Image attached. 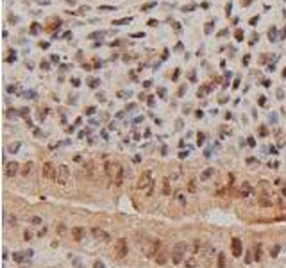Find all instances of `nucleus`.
I'll return each mask as SVG.
<instances>
[{
    "instance_id": "nucleus-1",
    "label": "nucleus",
    "mask_w": 286,
    "mask_h": 268,
    "mask_svg": "<svg viewBox=\"0 0 286 268\" xmlns=\"http://www.w3.org/2000/svg\"><path fill=\"white\" fill-rule=\"evenodd\" d=\"M104 170H106L107 179H109V181H111L115 186H122V182H123V175H125V170H123V166H122L120 163L107 161Z\"/></svg>"
},
{
    "instance_id": "nucleus-2",
    "label": "nucleus",
    "mask_w": 286,
    "mask_h": 268,
    "mask_svg": "<svg viewBox=\"0 0 286 268\" xmlns=\"http://www.w3.org/2000/svg\"><path fill=\"white\" fill-rule=\"evenodd\" d=\"M138 190L140 191H143V195H147V197H150V193H152V190H154V173L150 172V170H147V172H143L141 175H140V179H138Z\"/></svg>"
},
{
    "instance_id": "nucleus-3",
    "label": "nucleus",
    "mask_w": 286,
    "mask_h": 268,
    "mask_svg": "<svg viewBox=\"0 0 286 268\" xmlns=\"http://www.w3.org/2000/svg\"><path fill=\"white\" fill-rule=\"evenodd\" d=\"M186 252H188V245H186V241H179V243L173 247V250H172V263H175V264L183 263L184 257H186Z\"/></svg>"
},
{
    "instance_id": "nucleus-4",
    "label": "nucleus",
    "mask_w": 286,
    "mask_h": 268,
    "mask_svg": "<svg viewBox=\"0 0 286 268\" xmlns=\"http://www.w3.org/2000/svg\"><path fill=\"white\" fill-rule=\"evenodd\" d=\"M127 254H129V245H127V239H125V238L116 239V243H115V249H113V256H115L116 259H123Z\"/></svg>"
},
{
    "instance_id": "nucleus-5",
    "label": "nucleus",
    "mask_w": 286,
    "mask_h": 268,
    "mask_svg": "<svg viewBox=\"0 0 286 268\" xmlns=\"http://www.w3.org/2000/svg\"><path fill=\"white\" fill-rule=\"evenodd\" d=\"M159 245L161 241L159 239H152V241H145L141 245V252L145 257H156L154 254H158V249H159Z\"/></svg>"
},
{
    "instance_id": "nucleus-6",
    "label": "nucleus",
    "mask_w": 286,
    "mask_h": 268,
    "mask_svg": "<svg viewBox=\"0 0 286 268\" xmlns=\"http://www.w3.org/2000/svg\"><path fill=\"white\" fill-rule=\"evenodd\" d=\"M68 181H70V168H68L66 165H61V166L57 168V177H56V182H57L59 186H66V184H68Z\"/></svg>"
},
{
    "instance_id": "nucleus-7",
    "label": "nucleus",
    "mask_w": 286,
    "mask_h": 268,
    "mask_svg": "<svg viewBox=\"0 0 286 268\" xmlns=\"http://www.w3.org/2000/svg\"><path fill=\"white\" fill-rule=\"evenodd\" d=\"M257 204L263 206V207H272V206H279L281 200L275 198V197H270V195H267V193H263V195L257 197Z\"/></svg>"
},
{
    "instance_id": "nucleus-8",
    "label": "nucleus",
    "mask_w": 286,
    "mask_h": 268,
    "mask_svg": "<svg viewBox=\"0 0 286 268\" xmlns=\"http://www.w3.org/2000/svg\"><path fill=\"white\" fill-rule=\"evenodd\" d=\"M41 175L45 177V179H50V181H56V177H57V168L52 165V163H45L41 168Z\"/></svg>"
},
{
    "instance_id": "nucleus-9",
    "label": "nucleus",
    "mask_w": 286,
    "mask_h": 268,
    "mask_svg": "<svg viewBox=\"0 0 286 268\" xmlns=\"http://www.w3.org/2000/svg\"><path fill=\"white\" fill-rule=\"evenodd\" d=\"M84 173H86L88 179H97V165H95V161L84 163Z\"/></svg>"
},
{
    "instance_id": "nucleus-10",
    "label": "nucleus",
    "mask_w": 286,
    "mask_h": 268,
    "mask_svg": "<svg viewBox=\"0 0 286 268\" xmlns=\"http://www.w3.org/2000/svg\"><path fill=\"white\" fill-rule=\"evenodd\" d=\"M91 234H93V238L97 239V241H104V243H107V241H111V236H109L104 229H98V227H95L93 231H91Z\"/></svg>"
},
{
    "instance_id": "nucleus-11",
    "label": "nucleus",
    "mask_w": 286,
    "mask_h": 268,
    "mask_svg": "<svg viewBox=\"0 0 286 268\" xmlns=\"http://www.w3.org/2000/svg\"><path fill=\"white\" fill-rule=\"evenodd\" d=\"M231 250H233V256L234 257H240L241 254H243V247H241L240 238H233V241H231Z\"/></svg>"
},
{
    "instance_id": "nucleus-12",
    "label": "nucleus",
    "mask_w": 286,
    "mask_h": 268,
    "mask_svg": "<svg viewBox=\"0 0 286 268\" xmlns=\"http://www.w3.org/2000/svg\"><path fill=\"white\" fill-rule=\"evenodd\" d=\"M252 193H254V190H252V186L249 184V182H243L240 186V191H238V195L241 197V198H247V197H252Z\"/></svg>"
},
{
    "instance_id": "nucleus-13",
    "label": "nucleus",
    "mask_w": 286,
    "mask_h": 268,
    "mask_svg": "<svg viewBox=\"0 0 286 268\" xmlns=\"http://www.w3.org/2000/svg\"><path fill=\"white\" fill-rule=\"evenodd\" d=\"M32 250H24V252H14L13 254V257H14V261H18V263H24V261H27V259H31L32 257Z\"/></svg>"
},
{
    "instance_id": "nucleus-14",
    "label": "nucleus",
    "mask_w": 286,
    "mask_h": 268,
    "mask_svg": "<svg viewBox=\"0 0 286 268\" xmlns=\"http://www.w3.org/2000/svg\"><path fill=\"white\" fill-rule=\"evenodd\" d=\"M18 168H20V165H18L16 161H11V163H7V165H6V175H7V177H14V175H16V173L20 172Z\"/></svg>"
},
{
    "instance_id": "nucleus-15",
    "label": "nucleus",
    "mask_w": 286,
    "mask_h": 268,
    "mask_svg": "<svg viewBox=\"0 0 286 268\" xmlns=\"http://www.w3.org/2000/svg\"><path fill=\"white\" fill-rule=\"evenodd\" d=\"M84 236H86V229H82V227H72V238L75 241H82Z\"/></svg>"
},
{
    "instance_id": "nucleus-16",
    "label": "nucleus",
    "mask_w": 286,
    "mask_h": 268,
    "mask_svg": "<svg viewBox=\"0 0 286 268\" xmlns=\"http://www.w3.org/2000/svg\"><path fill=\"white\" fill-rule=\"evenodd\" d=\"M200 254H202L204 257H211V256L215 254V249H213V245H211V243H206V245H202V249H200Z\"/></svg>"
},
{
    "instance_id": "nucleus-17",
    "label": "nucleus",
    "mask_w": 286,
    "mask_h": 268,
    "mask_svg": "<svg viewBox=\"0 0 286 268\" xmlns=\"http://www.w3.org/2000/svg\"><path fill=\"white\" fill-rule=\"evenodd\" d=\"M163 193L166 195V197H170L172 195V188H170V179L166 177L165 181H163Z\"/></svg>"
},
{
    "instance_id": "nucleus-18",
    "label": "nucleus",
    "mask_w": 286,
    "mask_h": 268,
    "mask_svg": "<svg viewBox=\"0 0 286 268\" xmlns=\"http://www.w3.org/2000/svg\"><path fill=\"white\" fill-rule=\"evenodd\" d=\"M211 175H215V168H208V170H204V172L200 173V181H208Z\"/></svg>"
},
{
    "instance_id": "nucleus-19",
    "label": "nucleus",
    "mask_w": 286,
    "mask_h": 268,
    "mask_svg": "<svg viewBox=\"0 0 286 268\" xmlns=\"http://www.w3.org/2000/svg\"><path fill=\"white\" fill-rule=\"evenodd\" d=\"M216 266H218V268H225V254H218Z\"/></svg>"
},
{
    "instance_id": "nucleus-20",
    "label": "nucleus",
    "mask_w": 286,
    "mask_h": 268,
    "mask_svg": "<svg viewBox=\"0 0 286 268\" xmlns=\"http://www.w3.org/2000/svg\"><path fill=\"white\" fill-rule=\"evenodd\" d=\"M31 170H32V163H25V165H24V168H21L20 172H21V175H29V173H31Z\"/></svg>"
},
{
    "instance_id": "nucleus-21",
    "label": "nucleus",
    "mask_w": 286,
    "mask_h": 268,
    "mask_svg": "<svg viewBox=\"0 0 286 268\" xmlns=\"http://www.w3.org/2000/svg\"><path fill=\"white\" fill-rule=\"evenodd\" d=\"M131 20H133L131 16H127V18H122V20H115V21H113V25H125V24H129Z\"/></svg>"
},
{
    "instance_id": "nucleus-22",
    "label": "nucleus",
    "mask_w": 286,
    "mask_h": 268,
    "mask_svg": "<svg viewBox=\"0 0 286 268\" xmlns=\"http://www.w3.org/2000/svg\"><path fill=\"white\" fill-rule=\"evenodd\" d=\"M18 148H20V143L16 141V143H11V145L7 147V152H9V154H14V152H18Z\"/></svg>"
},
{
    "instance_id": "nucleus-23",
    "label": "nucleus",
    "mask_w": 286,
    "mask_h": 268,
    "mask_svg": "<svg viewBox=\"0 0 286 268\" xmlns=\"http://www.w3.org/2000/svg\"><path fill=\"white\" fill-rule=\"evenodd\" d=\"M186 268H197V259L195 257H188L186 259Z\"/></svg>"
},
{
    "instance_id": "nucleus-24",
    "label": "nucleus",
    "mask_w": 286,
    "mask_h": 268,
    "mask_svg": "<svg viewBox=\"0 0 286 268\" xmlns=\"http://www.w3.org/2000/svg\"><path fill=\"white\" fill-rule=\"evenodd\" d=\"M56 232H57V234L66 232V225H64V223H57V225H56Z\"/></svg>"
},
{
    "instance_id": "nucleus-25",
    "label": "nucleus",
    "mask_w": 286,
    "mask_h": 268,
    "mask_svg": "<svg viewBox=\"0 0 286 268\" xmlns=\"http://www.w3.org/2000/svg\"><path fill=\"white\" fill-rule=\"evenodd\" d=\"M254 259L256 261H261V247L257 245V247H254Z\"/></svg>"
},
{
    "instance_id": "nucleus-26",
    "label": "nucleus",
    "mask_w": 286,
    "mask_h": 268,
    "mask_svg": "<svg viewBox=\"0 0 286 268\" xmlns=\"http://www.w3.org/2000/svg\"><path fill=\"white\" fill-rule=\"evenodd\" d=\"M21 97H24V98H36V91H32V89H31V91H24Z\"/></svg>"
},
{
    "instance_id": "nucleus-27",
    "label": "nucleus",
    "mask_w": 286,
    "mask_h": 268,
    "mask_svg": "<svg viewBox=\"0 0 286 268\" xmlns=\"http://www.w3.org/2000/svg\"><path fill=\"white\" fill-rule=\"evenodd\" d=\"M154 259H156V263H159V264H163V263L166 261V256H165V254H159V256H156V257H154Z\"/></svg>"
},
{
    "instance_id": "nucleus-28",
    "label": "nucleus",
    "mask_w": 286,
    "mask_h": 268,
    "mask_svg": "<svg viewBox=\"0 0 286 268\" xmlns=\"http://www.w3.org/2000/svg\"><path fill=\"white\" fill-rule=\"evenodd\" d=\"M279 250H281V247H279V245H275V247L270 250V256L272 257H277V254H279Z\"/></svg>"
},
{
    "instance_id": "nucleus-29",
    "label": "nucleus",
    "mask_w": 286,
    "mask_h": 268,
    "mask_svg": "<svg viewBox=\"0 0 286 268\" xmlns=\"http://www.w3.org/2000/svg\"><path fill=\"white\" fill-rule=\"evenodd\" d=\"M7 91H9V93H16V91H20V86H18V84H14V86H7Z\"/></svg>"
},
{
    "instance_id": "nucleus-30",
    "label": "nucleus",
    "mask_w": 286,
    "mask_h": 268,
    "mask_svg": "<svg viewBox=\"0 0 286 268\" xmlns=\"http://www.w3.org/2000/svg\"><path fill=\"white\" fill-rule=\"evenodd\" d=\"M16 222H18V220H16V216H13V215H11V216H7V225H16Z\"/></svg>"
},
{
    "instance_id": "nucleus-31",
    "label": "nucleus",
    "mask_w": 286,
    "mask_h": 268,
    "mask_svg": "<svg viewBox=\"0 0 286 268\" xmlns=\"http://www.w3.org/2000/svg\"><path fill=\"white\" fill-rule=\"evenodd\" d=\"M98 11H116V7H113V6H100Z\"/></svg>"
},
{
    "instance_id": "nucleus-32",
    "label": "nucleus",
    "mask_w": 286,
    "mask_h": 268,
    "mask_svg": "<svg viewBox=\"0 0 286 268\" xmlns=\"http://www.w3.org/2000/svg\"><path fill=\"white\" fill-rule=\"evenodd\" d=\"M102 36H104V32H93V34L88 36V39H97V38H102Z\"/></svg>"
},
{
    "instance_id": "nucleus-33",
    "label": "nucleus",
    "mask_w": 286,
    "mask_h": 268,
    "mask_svg": "<svg viewBox=\"0 0 286 268\" xmlns=\"http://www.w3.org/2000/svg\"><path fill=\"white\" fill-rule=\"evenodd\" d=\"M29 222H32V223H36V225H39V223H41L43 220H41L39 216H31V218H29Z\"/></svg>"
},
{
    "instance_id": "nucleus-34",
    "label": "nucleus",
    "mask_w": 286,
    "mask_h": 268,
    "mask_svg": "<svg viewBox=\"0 0 286 268\" xmlns=\"http://www.w3.org/2000/svg\"><path fill=\"white\" fill-rule=\"evenodd\" d=\"M152 7H156V2H148V4H145V6L141 7V11H147V9H152Z\"/></svg>"
},
{
    "instance_id": "nucleus-35",
    "label": "nucleus",
    "mask_w": 286,
    "mask_h": 268,
    "mask_svg": "<svg viewBox=\"0 0 286 268\" xmlns=\"http://www.w3.org/2000/svg\"><path fill=\"white\" fill-rule=\"evenodd\" d=\"M188 190H190V191H195V190H197V184H195V181H190V182H188Z\"/></svg>"
},
{
    "instance_id": "nucleus-36",
    "label": "nucleus",
    "mask_w": 286,
    "mask_h": 268,
    "mask_svg": "<svg viewBox=\"0 0 286 268\" xmlns=\"http://www.w3.org/2000/svg\"><path fill=\"white\" fill-rule=\"evenodd\" d=\"M175 198H177L181 204H186V198H184V195H183V193H177V197H175Z\"/></svg>"
},
{
    "instance_id": "nucleus-37",
    "label": "nucleus",
    "mask_w": 286,
    "mask_h": 268,
    "mask_svg": "<svg viewBox=\"0 0 286 268\" xmlns=\"http://www.w3.org/2000/svg\"><path fill=\"white\" fill-rule=\"evenodd\" d=\"M268 36H270V41H275V29H272V31L268 32Z\"/></svg>"
},
{
    "instance_id": "nucleus-38",
    "label": "nucleus",
    "mask_w": 286,
    "mask_h": 268,
    "mask_svg": "<svg viewBox=\"0 0 286 268\" xmlns=\"http://www.w3.org/2000/svg\"><path fill=\"white\" fill-rule=\"evenodd\" d=\"M118 97H120V98H127V97H131V93H127V91H120Z\"/></svg>"
},
{
    "instance_id": "nucleus-39",
    "label": "nucleus",
    "mask_w": 286,
    "mask_h": 268,
    "mask_svg": "<svg viewBox=\"0 0 286 268\" xmlns=\"http://www.w3.org/2000/svg\"><path fill=\"white\" fill-rule=\"evenodd\" d=\"M93 268H106V266H104V263H102V261H95Z\"/></svg>"
},
{
    "instance_id": "nucleus-40",
    "label": "nucleus",
    "mask_w": 286,
    "mask_h": 268,
    "mask_svg": "<svg viewBox=\"0 0 286 268\" xmlns=\"http://www.w3.org/2000/svg\"><path fill=\"white\" fill-rule=\"evenodd\" d=\"M24 238H25V239H27V241H29V239H31V238H32V234H31V232H29V231H25V232H24Z\"/></svg>"
},
{
    "instance_id": "nucleus-41",
    "label": "nucleus",
    "mask_w": 286,
    "mask_h": 268,
    "mask_svg": "<svg viewBox=\"0 0 286 268\" xmlns=\"http://www.w3.org/2000/svg\"><path fill=\"white\" fill-rule=\"evenodd\" d=\"M179 158H181V159L188 158V150H186V152H184V150H183V152H179Z\"/></svg>"
},
{
    "instance_id": "nucleus-42",
    "label": "nucleus",
    "mask_w": 286,
    "mask_h": 268,
    "mask_svg": "<svg viewBox=\"0 0 286 268\" xmlns=\"http://www.w3.org/2000/svg\"><path fill=\"white\" fill-rule=\"evenodd\" d=\"M197 143H199V145H202V143H204V134H202V132L199 134V141H197Z\"/></svg>"
},
{
    "instance_id": "nucleus-43",
    "label": "nucleus",
    "mask_w": 286,
    "mask_h": 268,
    "mask_svg": "<svg viewBox=\"0 0 286 268\" xmlns=\"http://www.w3.org/2000/svg\"><path fill=\"white\" fill-rule=\"evenodd\" d=\"M95 113V107H88L86 109V115H93Z\"/></svg>"
},
{
    "instance_id": "nucleus-44",
    "label": "nucleus",
    "mask_w": 286,
    "mask_h": 268,
    "mask_svg": "<svg viewBox=\"0 0 286 268\" xmlns=\"http://www.w3.org/2000/svg\"><path fill=\"white\" fill-rule=\"evenodd\" d=\"M98 82H100V81H98V79H93V81H91V82H90V86H93V88H95V86H98Z\"/></svg>"
},
{
    "instance_id": "nucleus-45",
    "label": "nucleus",
    "mask_w": 286,
    "mask_h": 268,
    "mask_svg": "<svg viewBox=\"0 0 286 268\" xmlns=\"http://www.w3.org/2000/svg\"><path fill=\"white\" fill-rule=\"evenodd\" d=\"M41 68H43V70H48V63L43 61V63H41Z\"/></svg>"
},
{
    "instance_id": "nucleus-46",
    "label": "nucleus",
    "mask_w": 286,
    "mask_h": 268,
    "mask_svg": "<svg viewBox=\"0 0 286 268\" xmlns=\"http://www.w3.org/2000/svg\"><path fill=\"white\" fill-rule=\"evenodd\" d=\"M284 97V91H282V89H277V98H282Z\"/></svg>"
},
{
    "instance_id": "nucleus-47",
    "label": "nucleus",
    "mask_w": 286,
    "mask_h": 268,
    "mask_svg": "<svg viewBox=\"0 0 286 268\" xmlns=\"http://www.w3.org/2000/svg\"><path fill=\"white\" fill-rule=\"evenodd\" d=\"M27 113H29V109H27V107H24V109H20V115H24V116H25Z\"/></svg>"
},
{
    "instance_id": "nucleus-48",
    "label": "nucleus",
    "mask_w": 286,
    "mask_h": 268,
    "mask_svg": "<svg viewBox=\"0 0 286 268\" xmlns=\"http://www.w3.org/2000/svg\"><path fill=\"white\" fill-rule=\"evenodd\" d=\"M72 84L77 88V86H81V81H79V79H73V81H72Z\"/></svg>"
},
{
    "instance_id": "nucleus-49",
    "label": "nucleus",
    "mask_w": 286,
    "mask_h": 268,
    "mask_svg": "<svg viewBox=\"0 0 286 268\" xmlns=\"http://www.w3.org/2000/svg\"><path fill=\"white\" fill-rule=\"evenodd\" d=\"M184 91H186V86H181V89H179V97L184 95Z\"/></svg>"
},
{
    "instance_id": "nucleus-50",
    "label": "nucleus",
    "mask_w": 286,
    "mask_h": 268,
    "mask_svg": "<svg viewBox=\"0 0 286 268\" xmlns=\"http://www.w3.org/2000/svg\"><path fill=\"white\" fill-rule=\"evenodd\" d=\"M250 261H252V256H250V254H247V256H245V263H250Z\"/></svg>"
},
{
    "instance_id": "nucleus-51",
    "label": "nucleus",
    "mask_w": 286,
    "mask_h": 268,
    "mask_svg": "<svg viewBox=\"0 0 286 268\" xmlns=\"http://www.w3.org/2000/svg\"><path fill=\"white\" fill-rule=\"evenodd\" d=\"M193 7H195V6H188V7H186V6H184V7H183V11H191V9H193Z\"/></svg>"
},
{
    "instance_id": "nucleus-52",
    "label": "nucleus",
    "mask_w": 286,
    "mask_h": 268,
    "mask_svg": "<svg viewBox=\"0 0 286 268\" xmlns=\"http://www.w3.org/2000/svg\"><path fill=\"white\" fill-rule=\"evenodd\" d=\"M249 145H250V147H254V145H256V141H254V138H249Z\"/></svg>"
},
{
    "instance_id": "nucleus-53",
    "label": "nucleus",
    "mask_w": 286,
    "mask_h": 268,
    "mask_svg": "<svg viewBox=\"0 0 286 268\" xmlns=\"http://www.w3.org/2000/svg\"><path fill=\"white\" fill-rule=\"evenodd\" d=\"M282 77H286V70H284V72H282Z\"/></svg>"
}]
</instances>
